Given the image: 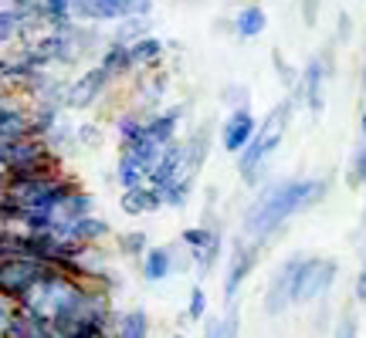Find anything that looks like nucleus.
Instances as JSON below:
<instances>
[{"mask_svg": "<svg viewBox=\"0 0 366 338\" xmlns=\"http://www.w3.org/2000/svg\"><path fill=\"white\" fill-rule=\"evenodd\" d=\"M332 183L326 176H288V180L262 183L258 193L241 213V237L268 244L285 223L309 213L329 196Z\"/></svg>", "mask_w": 366, "mask_h": 338, "instance_id": "f257e3e1", "label": "nucleus"}, {"mask_svg": "<svg viewBox=\"0 0 366 338\" xmlns=\"http://www.w3.org/2000/svg\"><path fill=\"white\" fill-rule=\"evenodd\" d=\"M295 108H299V105L288 95V98H282L278 105H272L264 118H258L254 139L234 156L237 176H241L244 186H254V190L262 186L264 173H268V163H272V156L278 153V145L285 143V132H288V126H292V118H295Z\"/></svg>", "mask_w": 366, "mask_h": 338, "instance_id": "f03ea898", "label": "nucleus"}, {"mask_svg": "<svg viewBox=\"0 0 366 338\" xmlns=\"http://www.w3.org/2000/svg\"><path fill=\"white\" fill-rule=\"evenodd\" d=\"M0 163L7 169V176H44V173H65V156L51 153V145L44 139L24 135L17 143L0 149Z\"/></svg>", "mask_w": 366, "mask_h": 338, "instance_id": "7ed1b4c3", "label": "nucleus"}, {"mask_svg": "<svg viewBox=\"0 0 366 338\" xmlns=\"http://www.w3.org/2000/svg\"><path fill=\"white\" fill-rule=\"evenodd\" d=\"M336 277H340V260L305 254L299 264V274H295V304L326 301L329 291L336 287Z\"/></svg>", "mask_w": 366, "mask_h": 338, "instance_id": "20e7f679", "label": "nucleus"}, {"mask_svg": "<svg viewBox=\"0 0 366 338\" xmlns=\"http://www.w3.org/2000/svg\"><path fill=\"white\" fill-rule=\"evenodd\" d=\"M264 244L258 240H248V237L237 234L227 247V260H224V301L234 304L241 287L248 285V277L258 271V260H262Z\"/></svg>", "mask_w": 366, "mask_h": 338, "instance_id": "39448f33", "label": "nucleus"}, {"mask_svg": "<svg viewBox=\"0 0 366 338\" xmlns=\"http://www.w3.org/2000/svg\"><path fill=\"white\" fill-rule=\"evenodd\" d=\"M48 267H51V264L31 257V254H14V257H4L0 260V295H4V298H11V301H21L27 291H31V287L48 274Z\"/></svg>", "mask_w": 366, "mask_h": 338, "instance_id": "423d86ee", "label": "nucleus"}, {"mask_svg": "<svg viewBox=\"0 0 366 338\" xmlns=\"http://www.w3.org/2000/svg\"><path fill=\"white\" fill-rule=\"evenodd\" d=\"M332 78L326 68V58H322V51H315L309 61H305V68L299 71V85L288 91L292 98H295V105L299 108H305L309 116H322L326 112V81Z\"/></svg>", "mask_w": 366, "mask_h": 338, "instance_id": "0eeeda50", "label": "nucleus"}, {"mask_svg": "<svg viewBox=\"0 0 366 338\" xmlns=\"http://www.w3.org/2000/svg\"><path fill=\"white\" fill-rule=\"evenodd\" d=\"M302 257L305 254H292V257H285L274 267L272 281H268V287L262 295V312L268 318H282L288 308H295V274H299Z\"/></svg>", "mask_w": 366, "mask_h": 338, "instance_id": "6e6552de", "label": "nucleus"}, {"mask_svg": "<svg viewBox=\"0 0 366 338\" xmlns=\"http://www.w3.org/2000/svg\"><path fill=\"white\" fill-rule=\"evenodd\" d=\"M112 85H116V78L102 65H92L85 71H79L75 78H68V112H89V108H95L112 91Z\"/></svg>", "mask_w": 366, "mask_h": 338, "instance_id": "1a4fd4ad", "label": "nucleus"}, {"mask_svg": "<svg viewBox=\"0 0 366 338\" xmlns=\"http://www.w3.org/2000/svg\"><path fill=\"white\" fill-rule=\"evenodd\" d=\"M254 132H258V116L251 112V105H244V108H231L227 112V118L217 126V139H221L224 153L237 156L254 139Z\"/></svg>", "mask_w": 366, "mask_h": 338, "instance_id": "9d476101", "label": "nucleus"}, {"mask_svg": "<svg viewBox=\"0 0 366 338\" xmlns=\"http://www.w3.org/2000/svg\"><path fill=\"white\" fill-rule=\"evenodd\" d=\"M167 95H170V75L159 71V68H149V71L139 75L136 88H132V105L129 108H136L139 116H153V112L163 108Z\"/></svg>", "mask_w": 366, "mask_h": 338, "instance_id": "9b49d317", "label": "nucleus"}, {"mask_svg": "<svg viewBox=\"0 0 366 338\" xmlns=\"http://www.w3.org/2000/svg\"><path fill=\"white\" fill-rule=\"evenodd\" d=\"M190 112V102H177V105H163L159 112L146 116V126H143V139L157 145H170L173 139H180V126L183 118Z\"/></svg>", "mask_w": 366, "mask_h": 338, "instance_id": "f8f14e48", "label": "nucleus"}, {"mask_svg": "<svg viewBox=\"0 0 366 338\" xmlns=\"http://www.w3.org/2000/svg\"><path fill=\"white\" fill-rule=\"evenodd\" d=\"M177 180H194L187 173V156H183V139H173L170 145H163V156L157 159V166L146 173V183L153 190H167Z\"/></svg>", "mask_w": 366, "mask_h": 338, "instance_id": "ddd939ff", "label": "nucleus"}, {"mask_svg": "<svg viewBox=\"0 0 366 338\" xmlns=\"http://www.w3.org/2000/svg\"><path fill=\"white\" fill-rule=\"evenodd\" d=\"M61 237H68V240H75L79 247H105L109 240H112V223L105 220V217H99V213H89V217H81V220L68 223V227H54Z\"/></svg>", "mask_w": 366, "mask_h": 338, "instance_id": "4468645a", "label": "nucleus"}, {"mask_svg": "<svg viewBox=\"0 0 366 338\" xmlns=\"http://www.w3.org/2000/svg\"><path fill=\"white\" fill-rule=\"evenodd\" d=\"M153 0H92V24H119L126 17H153Z\"/></svg>", "mask_w": 366, "mask_h": 338, "instance_id": "2eb2a0df", "label": "nucleus"}, {"mask_svg": "<svg viewBox=\"0 0 366 338\" xmlns=\"http://www.w3.org/2000/svg\"><path fill=\"white\" fill-rule=\"evenodd\" d=\"M139 274H143L146 285H163L177 274V254H173V244H157L149 247L139 257Z\"/></svg>", "mask_w": 366, "mask_h": 338, "instance_id": "dca6fc26", "label": "nucleus"}, {"mask_svg": "<svg viewBox=\"0 0 366 338\" xmlns=\"http://www.w3.org/2000/svg\"><path fill=\"white\" fill-rule=\"evenodd\" d=\"M7 7L21 21V41H31L48 31V11L41 0H7Z\"/></svg>", "mask_w": 366, "mask_h": 338, "instance_id": "f3484780", "label": "nucleus"}, {"mask_svg": "<svg viewBox=\"0 0 366 338\" xmlns=\"http://www.w3.org/2000/svg\"><path fill=\"white\" fill-rule=\"evenodd\" d=\"M210 143H214V126L210 122H204V126H197L187 139H183V156H187V173L190 176H200V169H204V163H207L210 156Z\"/></svg>", "mask_w": 366, "mask_h": 338, "instance_id": "a211bd4d", "label": "nucleus"}, {"mask_svg": "<svg viewBox=\"0 0 366 338\" xmlns=\"http://www.w3.org/2000/svg\"><path fill=\"white\" fill-rule=\"evenodd\" d=\"M119 210H122L126 217L159 213V210H163V196H159V190H153L149 183H143V186H136V190H122V196H119Z\"/></svg>", "mask_w": 366, "mask_h": 338, "instance_id": "6ab92c4d", "label": "nucleus"}, {"mask_svg": "<svg viewBox=\"0 0 366 338\" xmlns=\"http://www.w3.org/2000/svg\"><path fill=\"white\" fill-rule=\"evenodd\" d=\"M231 27H234L237 41H254L268 31V14H264L262 4H241L237 14L231 17Z\"/></svg>", "mask_w": 366, "mask_h": 338, "instance_id": "aec40b11", "label": "nucleus"}, {"mask_svg": "<svg viewBox=\"0 0 366 338\" xmlns=\"http://www.w3.org/2000/svg\"><path fill=\"white\" fill-rule=\"evenodd\" d=\"M95 65H102L116 81L129 78L132 71H136V65H132V54H129V44L112 41V38L102 44V51H99V61H95Z\"/></svg>", "mask_w": 366, "mask_h": 338, "instance_id": "412c9836", "label": "nucleus"}, {"mask_svg": "<svg viewBox=\"0 0 366 338\" xmlns=\"http://www.w3.org/2000/svg\"><path fill=\"white\" fill-rule=\"evenodd\" d=\"M153 335V318L146 308H126L112 318V338H149Z\"/></svg>", "mask_w": 366, "mask_h": 338, "instance_id": "4be33fe9", "label": "nucleus"}, {"mask_svg": "<svg viewBox=\"0 0 366 338\" xmlns=\"http://www.w3.org/2000/svg\"><path fill=\"white\" fill-rule=\"evenodd\" d=\"M89 213H95V196H92L85 186H79V190L68 196L61 207L54 210L51 223H54V227H68V223L81 220V217H89ZM54 227H51V230H54Z\"/></svg>", "mask_w": 366, "mask_h": 338, "instance_id": "5701e85b", "label": "nucleus"}, {"mask_svg": "<svg viewBox=\"0 0 366 338\" xmlns=\"http://www.w3.org/2000/svg\"><path fill=\"white\" fill-rule=\"evenodd\" d=\"M129 54H132V65H136V71L159 68V65H163V58H167V41L157 38V34H146V38L132 41Z\"/></svg>", "mask_w": 366, "mask_h": 338, "instance_id": "b1692460", "label": "nucleus"}, {"mask_svg": "<svg viewBox=\"0 0 366 338\" xmlns=\"http://www.w3.org/2000/svg\"><path fill=\"white\" fill-rule=\"evenodd\" d=\"M68 34H71V44H75V51H79L81 61H85V58H99L102 44L109 41L102 34V24H75Z\"/></svg>", "mask_w": 366, "mask_h": 338, "instance_id": "393cba45", "label": "nucleus"}, {"mask_svg": "<svg viewBox=\"0 0 366 338\" xmlns=\"http://www.w3.org/2000/svg\"><path fill=\"white\" fill-rule=\"evenodd\" d=\"M204 338H241V312H237V304H227L224 314L204 318Z\"/></svg>", "mask_w": 366, "mask_h": 338, "instance_id": "a878e982", "label": "nucleus"}, {"mask_svg": "<svg viewBox=\"0 0 366 338\" xmlns=\"http://www.w3.org/2000/svg\"><path fill=\"white\" fill-rule=\"evenodd\" d=\"M68 116L61 105H31V135L34 139H48V132Z\"/></svg>", "mask_w": 366, "mask_h": 338, "instance_id": "bb28decb", "label": "nucleus"}, {"mask_svg": "<svg viewBox=\"0 0 366 338\" xmlns=\"http://www.w3.org/2000/svg\"><path fill=\"white\" fill-rule=\"evenodd\" d=\"M112 244H116L119 257H126V260H139L146 250L153 247L146 230H119V234H112Z\"/></svg>", "mask_w": 366, "mask_h": 338, "instance_id": "cd10ccee", "label": "nucleus"}, {"mask_svg": "<svg viewBox=\"0 0 366 338\" xmlns=\"http://www.w3.org/2000/svg\"><path fill=\"white\" fill-rule=\"evenodd\" d=\"M116 139L119 145H129L136 139H143V126H146V116H139L136 108H126V112H119L116 116Z\"/></svg>", "mask_w": 366, "mask_h": 338, "instance_id": "c85d7f7f", "label": "nucleus"}, {"mask_svg": "<svg viewBox=\"0 0 366 338\" xmlns=\"http://www.w3.org/2000/svg\"><path fill=\"white\" fill-rule=\"evenodd\" d=\"M75 129H79V126H75V122L65 116L51 132H48V139H44V143L51 145V153H58V156H68V153H75V149H79Z\"/></svg>", "mask_w": 366, "mask_h": 338, "instance_id": "c756f323", "label": "nucleus"}, {"mask_svg": "<svg viewBox=\"0 0 366 338\" xmlns=\"http://www.w3.org/2000/svg\"><path fill=\"white\" fill-rule=\"evenodd\" d=\"M112 180L119 183V190H136V186H143L146 183V169L136 163L132 156L126 153H119L116 159V173H112Z\"/></svg>", "mask_w": 366, "mask_h": 338, "instance_id": "7c9ffc66", "label": "nucleus"}, {"mask_svg": "<svg viewBox=\"0 0 366 338\" xmlns=\"http://www.w3.org/2000/svg\"><path fill=\"white\" fill-rule=\"evenodd\" d=\"M146 34H153V17H126V21H119L112 24V41H122V44H132V41L146 38Z\"/></svg>", "mask_w": 366, "mask_h": 338, "instance_id": "2f4dec72", "label": "nucleus"}, {"mask_svg": "<svg viewBox=\"0 0 366 338\" xmlns=\"http://www.w3.org/2000/svg\"><path fill=\"white\" fill-rule=\"evenodd\" d=\"M217 237H224V230H210L204 223H194V227H183L180 230V244L190 250V254H200V250H207Z\"/></svg>", "mask_w": 366, "mask_h": 338, "instance_id": "473e14b6", "label": "nucleus"}, {"mask_svg": "<svg viewBox=\"0 0 366 338\" xmlns=\"http://www.w3.org/2000/svg\"><path fill=\"white\" fill-rule=\"evenodd\" d=\"M44 11H48V31H71L79 24L71 17V0H41Z\"/></svg>", "mask_w": 366, "mask_h": 338, "instance_id": "72a5a7b5", "label": "nucleus"}, {"mask_svg": "<svg viewBox=\"0 0 366 338\" xmlns=\"http://www.w3.org/2000/svg\"><path fill=\"white\" fill-rule=\"evenodd\" d=\"M346 186L350 190H363L366 186V145L356 139L353 153H350V163H346Z\"/></svg>", "mask_w": 366, "mask_h": 338, "instance_id": "f704fd0d", "label": "nucleus"}, {"mask_svg": "<svg viewBox=\"0 0 366 338\" xmlns=\"http://www.w3.org/2000/svg\"><path fill=\"white\" fill-rule=\"evenodd\" d=\"M190 257H194V274H197V277H210V274L217 271V260L224 257V237H217L207 250L190 254Z\"/></svg>", "mask_w": 366, "mask_h": 338, "instance_id": "c9c22d12", "label": "nucleus"}, {"mask_svg": "<svg viewBox=\"0 0 366 338\" xmlns=\"http://www.w3.org/2000/svg\"><path fill=\"white\" fill-rule=\"evenodd\" d=\"M194 186H197V180H177V183H170L167 190H159V196H163V207L183 210L187 203H190V196H194Z\"/></svg>", "mask_w": 366, "mask_h": 338, "instance_id": "e433bc0d", "label": "nucleus"}, {"mask_svg": "<svg viewBox=\"0 0 366 338\" xmlns=\"http://www.w3.org/2000/svg\"><path fill=\"white\" fill-rule=\"evenodd\" d=\"M17 41H21V21L7 4H0V51H11Z\"/></svg>", "mask_w": 366, "mask_h": 338, "instance_id": "4c0bfd02", "label": "nucleus"}, {"mask_svg": "<svg viewBox=\"0 0 366 338\" xmlns=\"http://www.w3.org/2000/svg\"><path fill=\"white\" fill-rule=\"evenodd\" d=\"M207 308H210V298H207V291H204V285H194L190 295H187V312H183V318H187V322H204V318H207Z\"/></svg>", "mask_w": 366, "mask_h": 338, "instance_id": "58836bf2", "label": "nucleus"}, {"mask_svg": "<svg viewBox=\"0 0 366 338\" xmlns=\"http://www.w3.org/2000/svg\"><path fill=\"white\" fill-rule=\"evenodd\" d=\"M75 139H79V149H102L105 132L99 122H81L79 129H75Z\"/></svg>", "mask_w": 366, "mask_h": 338, "instance_id": "ea45409f", "label": "nucleus"}, {"mask_svg": "<svg viewBox=\"0 0 366 338\" xmlns=\"http://www.w3.org/2000/svg\"><path fill=\"white\" fill-rule=\"evenodd\" d=\"M221 102L227 108H244V105H251V88L244 81H231V85L221 88Z\"/></svg>", "mask_w": 366, "mask_h": 338, "instance_id": "a19ab883", "label": "nucleus"}, {"mask_svg": "<svg viewBox=\"0 0 366 338\" xmlns=\"http://www.w3.org/2000/svg\"><path fill=\"white\" fill-rule=\"evenodd\" d=\"M332 338H360V318H356L353 308H342L340 312L336 328H332Z\"/></svg>", "mask_w": 366, "mask_h": 338, "instance_id": "79ce46f5", "label": "nucleus"}, {"mask_svg": "<svg viewBox=\"0 0 366 338\" xmlns=\"http://www.w3.org/2000/svg\"><path fill=\"white\" fill-rule=\"evenodd\" d=\"M272 65H274V75H278V81H282L288 91L299 85V68L288 65L285 58H282V51H272Z\"/></svg>", "mask_w": 366, "mask_h": 338, "instance_id": "37998d69", "label": "nucleus"}, {"mask_svg": "<svg viewBox=\"0 0 366 338\" xmlns=\"http://www.w3.org/2000/svg\"><path fill=\"white\" fill-rule=\"evenodd\" d=\"M319 7H322V0H299L302 24H305V27H315V24H319Z\"/></svg>", "mask_w": 366, "mask_h": 338, "instance_id": "c03bdc74", "label": "nucleus"}, {"mask_svg": "<svg viewBox=\"0 0 366 338\" xmlns=\"http://www.w3.org/2000/svg\"><path fill=\"white\" fill-rule=\"evenodd\" d=\"M350 41H353V17L342 11L336 21V44H350Z\"/></svg>", "mask_w": 366, "mask_h": 338, "instance_id": "a18cd8bd", "label": "nucleus"}, {"mask_svg": "<svg viewBox=\"0 0 366 338\" xmlns=\"http://www.w3.org/2000/svg\"><path fill=\"white\" fill-rule=\"evenodd\" d=\"M14 308H17V301H11V298H4V295H0V338H7V325H11Z\"/></svg>", "mask_w": 366, "mask_h": 338, "instance_id": "49530a36", "label": "nucleus"}, {"mask_svg": "<svg viewBox=\"0 0 366 338\" xmlns=\"http://www.w3.org/2000/svg\"><path fill=\"white\" fill-rule=\"evenodd\" d=\"M353 301L356 304H366V267H360V274H356V281H353Z\"/></svg>", "mask_w": 366, "mask_h": 338, "instance_id": "de8ad7c7", "label": "nucleus"}, {"mask_svg": "<svg viewBox=\"0 0 366 338\" xmlns=\"http://www.w3.org/2000/svg\"><path fill=\"white\" fill-rule=\"evenodd\" d=\"M360 143L366 145V105H363V116H360Z\"/></svg>", "mask_w": 366, "mask_h": 338, "instance_id": "09e8293b", "label": "nucleus"}, {"mask_svg": "<svg viewBox=\"0 0 366 338\" xmlns=\"http://www.w3.org/2000/svg\"><path fill=\"white\" fill-rule=\"evenodd\" d=\"M173 4H180V7H204V0H173Z\"/></svg>", "mask_w": 366, "mask_h": 338, "instance_id": "8fccbe9b", "label": "nucleus"}, {"mask_svg": "<svg viewBox=\"0 0 366 338\" xmlns=\"http://www.w3.org/2000/svg\"><path fill=\"white\" fill-rule=\"evenodd\" d=\"M173 338H194V335H187V332H177V335H173Z\"/></svg>", "mask_w": 366, "mask_h": 338, "instance_id": "3c124183", "label": "nucleus"}, {"mask_svg": "<svg viewBox=\"0 0 366 338\" xmlns=\"http://www.w3.org/2000/svg\"><path fill=\"white\" fill-rule=\"evenodd\" d=\"M237 4H262V0H237Z\"/></svg>", "mask_w": 366, "mask_h": 338, "instance_id": "603ef678", "label": "nucleus"}, {"mask_svg": "<svg viewBox=\"0 0 366 338\" xmlns=\"http://www.w3.org/2000/svg\"><path fill=\"white\" fill-rule=\"evenodd\" d=\"M363 267H366V254H363Z\"/></svg>", "mask_w": 366, "mask_h": 338, "instance_id": "864d4df0", "label": "nucleus"}, {"mask_svg": "<svg viewBox=\"0 0 366 338\" xmlns=\"http://www.w3.org/2000/svg\"><path fill=\"white\" fill-rule=\"evenodd\" d=\"M0 260H4V250H0Z\"/></svg>", "mask_w": 366, "mask_h": 338, "instance_id": "5fc2aeb1", "label": "nucleus"}, {"mask_svg": "<svg viewBox=\"0 0 366 338\" xmlns=\"http://www.w3.org/2000/svg\"><path fill=\"white\" fill-rule=\"evenodd\" d=\"M0 4H7V0H0Z\"/></svg>", "mask_w": 366, "mask_h": 338, "instance_id": "6e6d98bb", "label": "nucleus"}]
</instances>
